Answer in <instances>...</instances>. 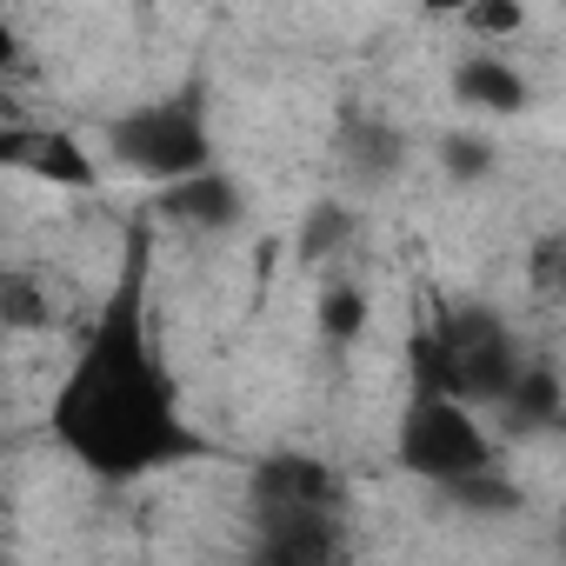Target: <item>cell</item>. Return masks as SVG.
<instances>
[{"label": "cell", "instance_id": "obj_1", "mask_svg": "<svg viewBox=\"0 0 566 566\" xmlns=\"http://www.w3.org/2000/svg\"><path fill=\"white\" fill-rule=\"evenodd\" d=\"M147 253L154 240L134 233L120 253V280L107 287L61 394H54V440L94 473V480H147L200 440L180 420V394L154 354V321H147Z\"/></svg>", "mask_w": 566, "mask_h": 566}, {"label": "cell", "instance_id": "obj_2", "mask_svg": "<svg viewBox=\"0 0 566 566\" xmlns=\"http://www.w3.org/2000/svg\"><path fill=\"white\" fill-rule=\"evenodd\" d=\"M394 460L413 473V480H433L447 493L500 473L493 467V433L480 427V413L467 400H440V394H413V407L400 413V440H394Z\"/></svg>", "mask_w": 566, "mask_h": 566}, {"label": "cell", "instance_id": "obj_3", "mask_svg": "<svg viewBox=\"0 0 566 566\" xmlns=\"http://www.w3.org/2000/svg\"><path fill=\"white\" fill-rule=\"evenodd\" d=\"M107 154L114 167L160 180V187H187L200 174H213V140L207 120L187 101H147V107H120L107 120Z\"/></svg>", "mask_w": 566, "mask_h": 566}, {"label": "cell", "instance_id": "obj_4", "mask_svg": "<svg viewBox=\"0 0 566 566\" xmlns=\"http://www.w3.org/2000/svg\"><path fill=\"white\" fill-rule=\"evenodd\" d=\"M327 559H334V513H327V500H266L260 493L253 566H327Z\"/></svg>", "mask_w": 566, "mask_h": 566}, {"label": "cell", "instance_id": "obj_5", "mask_svg": "<svg viewBox=\"0 0 566 566\" xmlns=\"http://www.w3.org/2000/svg\"><path fill=\"white\" fill-rule=\"evenodd\" d=\"M0 160H8L14 174L41 180V187H101V160H87V147L67 134V127H41V120H8V134H0Z\"/></svg>", "mask_w": 566, "mask_h": 566}, {"label": "cell", "instance_id": "obj_6", "mask_svg": "<svg viewBox=\"0 0 566 566\" xmlns=\"http://www.w3.org/2000/svg\"><path fill=\"white\" fill-rule=\"evenodd\" d=\"M453 94L467 101V107H486V114H520L526 107V74L513 67V61H500V54H467L460 67H453Z\"/></svg>", "mask_w": 566, "mask_h": 566}, {"label": "cell", "instance_id": "obj_7", "mask_svg": "<svg viewBox=\"0 0 566 566\" xmlns=\"http://www.w3.org/2000/svg\"><path fill=\"white\" fill-rule=\"evenodd\" d=\"M526 287H533V301L566 307V227L533 240V253H526Z\"/></svg>", "mask_w": 566, "mask_h": 566}, {"label": "cell", "instance_id": "obj_8", "mask_svg": "<svg viewBox=\"0 0 566 566\" xmlns=\"http://www.w3.org/2000/svg\"><path fill=\"white\" fill-rule=\"evenodd\" d=\"M367 327V301H360V287H334L327 301H321V334L327 340H354Z\"/></svg>", "mask_w": 566, "mask_h": 566}, {"label": "cell", "instance_id": "obj_9", "mask_svg": "<svg viewBox=\"0 0 566 566\" xmlns=\"http://www.w3.org/2000/svg\"><path fill=\"white\" fill-rule=\"evenodd\" d=\"M520 21H526V14H513V8H473V14H467L473 34H513Z\"/></svg>", "mask_w": 566, "mask_h": 566}]
</instances>
